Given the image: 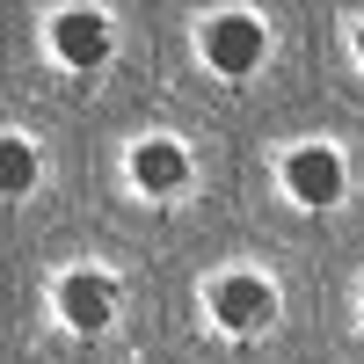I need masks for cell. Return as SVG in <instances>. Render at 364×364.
I'll return each mask as SVG.
<instances>
[{"label":"cell","instance_id":"cell-1","mask_svg":"<svg viewBox=\"0 0 364 364\" xmlns=\"http://www.w3.org/2000/svg\"><path fill=\"white\" fill-rule=\"evenodd\" d=\"M204 58H211V73H255L262 66V22L255 15H219V22H204Z\"/></svg>","mask_w":364,"mask_h":364},{"label":"cell","instance_id":"cell-8","mask_svg":"<svg viewBox=\"0 0 364 364\" xmlns=\"http://www.w3.org/2000/svg\"><path fill=\"white\" fill-rule=\"evenodd\" d=\"M357 58H364V29H357Z\"/></svg>","mask_w":364,"mask_h":364},{"label":"cell","instance_id":"cell-2","mask_svg":"<svg viewBox=\"0 0 364 364\" xmlns=\"http://www.w3.org/2000/svg\"><path fill=\"white\" fill-rule=\"evenodd\" d=\"M269 306H277V299H269L262 277H219L211 284V321L233 328V336H255V328L269 321Z\"/></svg>","mask_w":364,"mask_h":364},{"label":"cell","instance_id":"cell-6","mask_svg":"<svg viewBox=\"0 0 364 364\" xmlns=\"http://www.w3.org/2000/svg\"><path fill=\"white\" fill-rule=\"evenodd\" d=\"M132 182H139V190H154V197L182 190V182H190V161H182V146H168V139L132 146Z\"/></svg>","mask_w":364,"mask_h":364},{"label":"cell","instance_id":"cell-3","mask_svg":"<svg viewBox=\"0 0 364 364\" xmlns=\"http://www.w3.org/2000/svg\"><path fill=\"white\" fill-rule=\"evenodd\" d=\"M284 190L299 197V204H336L343 197V161L336 154H328V146H299V154L284 161Z\"/></svg>","mask_w":364,"mask_h":364},{"label":"cell","instance_id":"cell-7","mask_svg":"<svg viewBox=\"0 0 364 364\" xmlns=\"http://www.w3.org/2000/svg\"><path fill=\"white\" fill-rule=\"evenodd\" d=\"M0 182H8L15 197L29 190V182H37V154H29L22 139H8V146H0Z\"/></svg>","mask_w":364,"mask_h":364},{"label":"cell","instance_id":"cell-4","mask_svg":"<svg viewBox=\"0 0 364 364\" xmlns=\"http://www.w3.org/2000/svg\"><path fill=\"white\" fill-rule=\"evenodd\" d=\"M58 321L80 328V336H102V328H109V284H102V277H87V269L58 277Z\"/></svg>","mask_w":364,"mask_h":364},{"label":"cell","instance_id":"cell-5","mask_svg":"<svg viewBox=\"0 0 364 364\" xmlns=\"http://www.w3.org/2000/svg\"><path fill=\"white\" fill-rule=\"evenodd\" d=\"M51 44L66 66H102V51H109V22L95 8H73V15H58L51 22Z\"/></svg>","mask_w":364,"mask_h":364}]
</instances>
